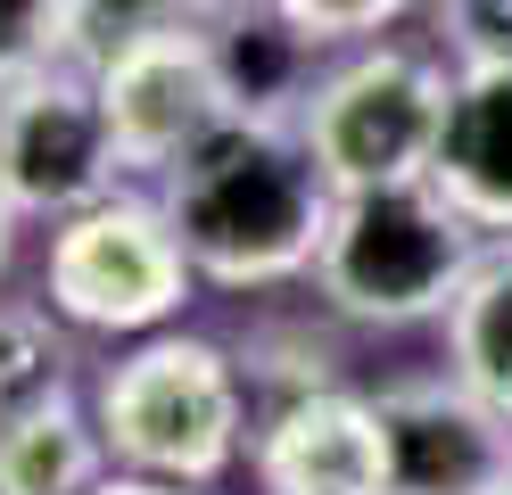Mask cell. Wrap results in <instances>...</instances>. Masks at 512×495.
Returning <instances> with one entry per match:
<instances>
[{
	"label": "cell",
	"instance_id": "obj_1",
	"mask_svg": "<svg viewBox=\"0 0 512 495\" xmlns=\"http://www.w3.org/2000/svg\"><path fill=\"white\" fill-rule=\"evenodd\" d=\"M157 198H166L190 264H199V289L265 297L314 273L339 190L323 182L298 124L223 116L190 157H174L157 174Z\"/></svg>",
	"mask_w": 512,
	"mask_h": 495
},
{
	"label": "cell",
	"instance_id": "obj_2",
	"mask_svg": "<svg viewBox=\"0 0 512 495\" xmlns=\"http://www.w3.org/2000/svg\"><path fill=\"white\" fill-rule=\"evenodd\" d=\"M100 438L116 471H149L174 487H223L248 454L256 388L240 355L207 330H149L133 355H116L91 388Z\"/></svg>",
	"mask_w": 512,
	"mask_h": 495
},
{
	"label": "cell",
	"instance_id": "obj_3",
	"mask_svg": "<svg viewBox=\"0 0 512 495\" xmlns=\"http://www.w3.org/2000/svg\"><path fill=\"white\" fill-rule=\"evenodd\" d=\"M479 248H488V231L430 174H413V182L339 190L306 281H314V306H331L347 330H413L455 306Z\"/></svg>",
	"mask_w": 512,
	"mask_h": 495
},
{
	"label": "cell",
	"instance_id": "obj_4",
	"mask_svg": "<svg viewBox=\"0 0 512 495\" xmlns=\"http://www.w3.org/2000/svg\"><path fill=\"white\" fill-rule=\"evenodd\" d=\"M446 91H455V58L413 50V42H356L331 50L306 99V149L323 165L331 190H372V182H413L438 157Z\"/></svg>",
	"mask_w": 512,
	"mask_h": 495
},
{
	"label": "cell",
	"instance_id": "obj_5",
	"mask_svg": "<svg viewBox=\"0 0 512 495\" xmlns=\"http://www.w3.org/2000/svg\"><path fill=\"white\" fill-rule=\"evenodd\" d=\"M190 289H199V264L157 190L124 182L50 223L42 297L91 339H149L190 306Z\"/></svg>",
	"mask_w": 512,
	"mask_h": 495
},
{
	"label": "cell",
	"instance_id": "obj_6",
	"mask_svg": "<svg viewBox=\"0 0 512 495\" xmlns=\"http://www.w3.org/2000/svg\"><path fill=\"white\" fill-rule=\"evenodd\" d=\"M124 182H133V165L116 149V124H108L91 66L58 58L0 91V190L17 198L25 223H58Z\"/></svg>",
	"mask_w": 512,
	"mask_h": 495
},
{
	"label": "cell",
	"instance_id": "obj_7",
	"mask_svg": "<svg viewBox=\"0 0 512 495\" xmlns=\"http://www.w3.org/2000/svg\"><path fill=\"white\" fill-rule=\"evenodd\" d=\"M91 83H100L116 149L141 182H157L174 157H190L232 116V91H223V66H215V33L199 17L149 25L141 42H124L116 58L91 66Z\"/></svg>",
	"mask_w": 512,
	"mask_h": 495
},
{
	"label": "cell",
	"instance_id": "obj_8",
	"mask_svg": "<svg viewBox=\"0 0 512 495\" xmlns=\"http://www.w3.org/2000/svg\"><path fill=\"white\" fill-rule=\"evenodd\" d=\"M389 438V495H512V413L455 372L372 388Z\"/></svg>",
	"mask_w": 512,
	"mask_h": 495
},
{
	"label": "cell",
	"instance_id": "obj_9",
	"mask_svg": "<svg viewBox=\"0 0 512 495\" xmlns=\"http://www.w3.org/2000/svg\"><path fill=\"white\" fill-rule=\"evenodd\" d=\"M248 479L256 495H389V438L380 396L356 380L256 405L248 429Z\"/></svg>",
	"mask_w": 512,
	"mask_h": 495
},
{
	"label": "cell",
	"instance_id": "obj_10",
	"mask_svg": "<svg viewBox=\"0 0 512 495\" xmlns=\"http://www.w3.org/2000/svg\"><path fill=\"white\" fill-rule=\"evenodd\" d=\"M430 182L479 231H512V66H455Z\"/></svg>",
	"mask_w": 512,
	"mask_h": 495
},
{
	"label": "cell",
	"instance_id": "obj_11",
	"mask_svg": "<svg viewBox=\"0 0 512 495\" xmlns=\"http://www.w3.org/2000/svg\"><path fill=\"white\" fill-rule=\"evenodd\" d=\"M207 33H215V66H223V91H232V116H281V124L306 116L314 75H323V58H331L323 42H306L281 9L223 17Z\"/></svg>",
	"mask_w": 512,
	"mask_h": 495
},
{
	"label": "cell",
	"instance_id": "obj_12",
	"mask_svg": "<svg viewBox=\"0 0 512 495\" xmlns=\"http://www.w3.org/2000/svg\"><path fill=\"white\" fill-rule=\"evenodd\" d=\"M108 471L116 462H108V438H100V413L75 388L0 421V495H83Z\"/></svg>",
	"mask_w": 512,
	"mask_h": 495
},
{
	"label": "cell",
	"instance_id": "obj_13",
	"mask_svg": "<svg viewBox=\"0 0 512 495\" xmlns=\"http://www.w3.org/2000/svg\"><path fill=\"white\" fill-rule=\"evenodd\" d=\"M438 322H446V372L512 413V231H488V248L471 256L455 306Z\"/></svg>",
	"mask_w": 512,
	"mask_h": 495
},
{
	"label": "cell",
	"instance_id": "obj_14",
	"mask_svg": "<svg viewBox=\"0 0 512 495\" xmlns=\"http://www.w3.org/2000/svg\"><path fill=\"white\" fill-rule=\"evenodd\" d=\"M331 306H314V314H273V322H256L248 330V347H240V372L256 388V405H281V396H306V388H331L347 380L339 372V339H331Z\"/></svg>",
	"mask_w": 512,
	"mask_h": 495
},
{
	"label": "cell",
	"instance_id": "obj_15",
	"mask_svg": "<svg viewBox=\"0 0 512 495\" xmlns=\"http://www.w3.org/2000/svg\"><path fill=\"white\" fill-rule=\"evenodd\" d=\"M67 314L50 306H0V421L9 413H34L50 396L75 388V339H67Z\"/></svg>",
	"mask_w": 512,
	"mask_h": 495
},
{
	"label": "cell",
	"instance_id": "obj_16",
	"mask_svg": "<svg viewBox=\"0 0 512 495\" xmlns=\"http://www.w3.org/2000/svg\"><path fill=\"white\" fill-rule=\"evenodd\" d=\"M67 17L75 0H0V91L67 58Z\"/></svg>",
	"mask_w": 512,
	"mask_h": 495
},
{
	"label": "cell",
	"instance_id": "obj_17",
	"mask_svg": "<svg viewBox=\"0 0 512 495\" xmlns=\"http://www.w3.org/2000/svg\"><path fill=\"white\" fill-rule=\"evenodd\" d=\"M166 17H182V0H75L67 58H75V66H100V58H116L124 42H141V33L166 25Z\"/></svg>",
	"mask_w": 512,
	"mask_h": 495
},
{
	"label": "cell",
	"instance_id": "obj_18",
	"mask_svg": "<svg viewBox=\"0 0 512 495\" xmlns=\"http://www.w3.org/2000/svg\"><path fill=\"white\" fill-rule=\"evenodd\" d=\"M430 25L455 66H512V0H430Z\"/></svg>",
	"mask_w": 512,
	"mask_h": 495
},
{
	"label": "cell",
	"instance_id": "obj_19",
	"mask_svg": "<svg viewBox=\"0 0 512 495\" xmlns=\"http://www.w3.org/2000/svg\"><path fill=\"white\" fill-rule=\"evenodd\" d=\"M281 17H290L306 42L323 50H356V42H380L405 9H422V0H273Z\"/></svg>",
	"mask_w": 512,
	"mask_h": 495
},
{
	"label": "cell",
	"instance_id": "obj_20",
	"mask_svg": "<svg viewBox=\"0 0 512 495\" xmlns=\"http://www.w3.org/2000/svg\"><path fill=\"white\" fill-rule=\"evenodd\" d=\"M83 495H207V487H174V479H149V471H108L100 487H83Z\"/></svg>",
	"mask_w": 512,
	"mask_h": 495
},
{
	"label": "cell",
	"instance_id": "obj_21",
	"mask_svg": "<svg viewBox=\"0 0 512 495\" xmlns=\"http://www.w3.org/2000/svg\"><path fill=\"white\" fill-rule=\"evenodd\" d=\"M248 9H273V0H182V17H199V25H223V17H248Z\"/></svg>",
	"mask_w": 512,
	"mask_h": 495
},
{
	"label": "cell",
	"instance_id": "obj_22",
	"mask_svg": "<svg viewBox=\"0 0 512 495\" xmlns=\"http://www.w3.org/2000/svg\"><path fill=\"white\" fill-rule=\"evenodd\" d=\"M17 231H25V215H17V198L0 190V273H9V256H17Z\"/></svg>",
	"mask_w": 512,
	"mask_h": 495
}]
</instances>
